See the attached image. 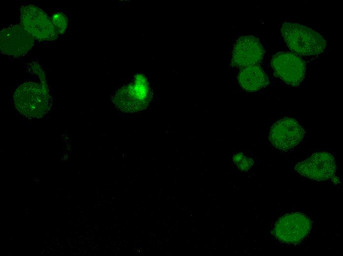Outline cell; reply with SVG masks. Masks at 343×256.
I'll return each instance as SVG.
<instances>
[{"instance_id": "cell-7", "label": "cell", "mask_w": 343, "mask_h": 256, "mask_svg": "<svg viewBox=\"0 0 343 256\" xmlns=\"http://www.w3.org/2000/svg\"><path fill=\"white\" fill-rule=\"evenodd\" d=\"M295 170L300 175L312 180L334 179L336 161L331 154L326 152H317L298 163L295 166Z\"/></svg>"}, {"instance_id": "cell-4", "label": "cell", "mask_w": 343, "mask_h": 256, "mask_svg": "<svg viewBox=\"0 0 343 256\" xmlns=\"http://www.w3.org/2000/svg\"><path fill=\"white\" fill-rule=\"evenodd\" d=\"M271 65L274 75L290 86H299L305 78L306 63L295 53L281 52L275 54L272 59Z\"/></svg>"}, {"instance_id": "cell-10", "label": "cell", "mask_w": 343, "mask_h": 256, "mask_svg": "<svg viewBox=\"0 0 343 256\" xmlns=\"http://www.w3.org/2000/svg\"><path fill=\"white\" fill-rule=\"evenodd\" d=\"M238 79L240 86L246 91L250 93L258 91L266 87L269 83L268 76L258 65L241 68Z\"/></svg>"}, {"instance_id": "cell-6", "label": "cell", "mask_w": 343, "mask_h": 256, "mask_svg": "<svg viewBox=\"0 0 343 256\" xmlns=\"http://www.w3.org/2000/svg\"><path fill=\"white\" fill-rule=\"evenodd\" d=\"M305 133V130L295 119L286 117L272 125L269 140L276 148L287 151L299 144Z\"/></svg>"}, {"instance_id": "cell-12", "label": "cell", "mask_w": 343, "mask_h": 256, "mask_svg": "<svg viewBox=\"0 0 343 256\" xmlns=\"http://www.w3.org/2000/svg\"><path fill=\"white\" fill-rule=\"evenodd\" d=\"M234 160L238 167L243 170H247L252 164V161L250 159L247 158L241 154H237L234 157Z\"/></svg>"}, {"instance_id": "cell-2", "label": "cell", "mask_w": 343, "mask_h": 256, "mask_svg": "<svg viewBox=\"0 0 343 256\" xmlns=\"http://www.w3.org/2000/svg\"><path fill=\"white\" fill-rule=\"evenodd\" d=\"M17 109L27 117H37L49 108L50 96L43 85L27 82L19 86L14 95Z\"/></svg>"}, {"instance_id": "cell-9", "label": "cell", "mask_w": 343, "mask_h": 256, "mask_svg": "<svg viewBox=\"0 0 343 256\" xmlns=\"http://www.w3.org/2000/svg\"><path fill=\"white\" fill-rule=\"evenodd\" d=\"M264 54V48L258 38L252 35L242 36L238 39L234 45L231 64L240 68L257 65Z\"/></svg>"}, {"instance_id": "cell-11", "label": "cell", "mask_w": 343, "mask_h": 256, "mask_svg": "<svg viewBox=\"0 0 343 256\" xmlns=\"http://www.w3.org/2000/svg\"><path fill=\"white\" fill-rule=\"evenodd\" d=\"M50 19L57 33H64L68 26V18L66 15L62 12H56Z\"/></svg>"}, {"instance_id": "cell-1", "label": "cell", "mask_w": 343, "mask_h": 256, "mask_svg": "<svg viewBox=\"0 0 343 256\" xmlns=\"http://www.w3.org/2000/svg\"><path fill=\"white\" fill-rule=\"evenodd\" d=\"M281 33L288 47L302 56L321 54L327 45L325 39L318 32L297 23L284 22Z\"/></svg>"}, {"instance_id": "cell-8", "label": "cell", "mask_w": 343, "mask_h": 256, "mask_svg": "<svg viewBox=\"0 0 343 256\" xmlns=\"http://www.w3.org/2000/svg\"><path fill=\"white\" fill-rule=\"evenodd\" d=\"M34 38L22 25L11 26L0 33L1 53L15 57L25 55L34 46Z\"/></svg>"}, {"instance_id": "cell-13", "label": "cell", "mask_w": 343, "mask_h": 256, "mask_svg": "<svg viewBox=\"0 0 343 256\" xmlns=\"http://www.w3.org/2000/svg\"><path fill=\"white\" fill-rule=\"evenodd\" d=\"M142 247V244L140 243H136L134 245V247L136 249H141Z\"/></svg>"}, {"instance_id": "cell-3", "label": "cell", "mask_w": 343, "mask_h": 256, "mask_svg": "<svg viewBox=\"0 0 343 256\" xmlns=\"http://www.w3.org/2000/svg\"><path fill=\"white\" fill-rule=\"evenodd\" d=\"M20 12L21 25L34 38L42 41L57 38L51 19L42 9L30 4L23 6Z\"/></svg>"}, {"instance_id": "cell-5", "label": "cell", "mask_w": 343, "mask_h": 256, "mask_svg": "<svg viewBox=\"0 0 343 256\" xmlns=\"http://www.w3.org/2000/svg\"><path fill=\"white\" fill-rule=\"evenodd\" d=\"M309 218L301 213H292L284 215L275 224L274 233L280 241L288 243H297L308 234L311 227Z\"/></svg>"}]
</instances>
